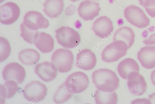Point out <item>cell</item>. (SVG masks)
<instances>
[{"mask_svg":"<svg viewBox=\"0 0 155 104\" xmlns=\"http://www.w3.org/2000/svg\"><path fill=\"white\" fill-rule=\"evenodd\" d=\"M92 81L100 90L111 92L118 87L120 80L116 73L107 69L101 68L94 71L92 75Z\"/></svg>","mask_w":155,"mask_h":104,"instance_id":"obj_1","label":"cell"},{"mask_svg":"<svg viewBox=\"0 0 155 104\" xmlns=\"http://www.w3.org/2000/svg\"><path fill=\"white\" fill-rule=\"evenodd\" d=\"M58 43L64 48L71 49L77 46L81 39L79 33L68 26H62L55 30Z\"/></svg>","mask_w":155,"mask_h":104,"instance_id":"obj_2","label":"cell"},{"mask_svg":"<svg viewBox=\"0 0 155 104\" xmlns=\"http://www.w3.org/2000/svg\"><path fill=\"white\" fill-rule=\"evenodd\" d=\"M74 58L73 54L70 50L60 48L56 49L53 53L51 61L58 72L65 73L71 69Z\"/></svg>","mask_w":155,"mask_h":104,"instance_id":"obj_3","label":"cell"},{"mask_svg":"<svg viewBox=\"0 0 155 104\" xmlns=\"http://www.w3.org/2000/svg\"><path fill=\"white\" fill-rule=\"evenodd\" d=\"M126 43L123 41H114L107 45L101 53L102 60L107 62L117 61L127 54L128 49Z\"/></svg>","mask_w":155,"mask_h":104,"instance_id":"obj_4","label":"cell"},{"mask_svg":"<svg viewBox=\"0 0 155 104\" xmlns=\"http://www.w3.org/2000/svg\"><path fill=\"white\" fill-rule=\"evenodd\" d=\"M124 15L127 20L136 27L145 28L150 24V19L143 10L136 5L127 6L124 11Z\"/></svg>","mask_w":155,"mask_h":104,"instance_id":"obj_5","label":"cell"},{"mask_svg":"<svg viewBox=\"0 0 155 104\" xmlns=\"http://www.w3.org/2000/svg\"><path fill=\"white\" fill-rule=\"evenodd\" d=\"M67 89L72 93H78L84 91L89 85L88 76L84 72L78 71L69 75L64 83Z\"/></svg>","mask_w":155,"mask_h":104,"instance_id":"obj_6","label":"cell"},{"mask_svg":"<svg viewBox=\"0 0 155 104\" xmlns=\"http://www.w3.org/2000/svg\"><path fill=\"white\" fill-rule=\"evenodd\" d=\"M47 91L45 85L38 81H33L26 85L23 92L24 97L28 101L38 102L45 98Z\"/></svg>","mask_w":155,"mask_h":104,"instance_id":"obj_7","label":"cell"},{"mask_svg":"<svg viewBox=\"0 0 155 104\" xmlns=\"http://www.w3.org/2000/svg\"><path fill=\"white\" fill-rule=\"evenodd\" d=\"M0 22L5 25H11L18 18L20 13L18 6L15 3L7 2L0 7Z\"/></svg>","mask_w":155,"mask_h":104,"instance_id":"obj_8","label":"cell"},{"mask_svg":"<svg viewBox=\"0 0 155 104\" xmlns=\"http://www.w3.org/2000/svg\"><path fill=\"white\" fill-rule=\"evenodd\" d=\"M23 22L28 28L34 30L47 28L49 25L46 18L41 13L35 11H29L25 14Z\"/></svg>","mask_w":155,"mask_h":104,"instance_id":"obj_9","label":"cell"},{"mask_svg":"<svg viewBox=\"0 0 155 104\" xmlns=\"http://www.w3.org/2000/svg\"><path fill=\"white\" fill-rule=\"evenodd\" d=\"M2 76L5 81L13 80L18 84H21L25 80L26 72L24 68L19 63L13 62L8 64L4 67Z\"/></svg>","mask_w":155,"mask_h":104,"instance_id":"obj_10","label":"cell"},{"mask_svg":"<svg viewBox=\"0 0 155 104\" xmlns=\"http://www.w3.org/2000/svg\"><path fill=\"white\" fill-rule=\"evenodd\" d=\"M127 85L131 93L135 96H140L145 92L147 86L144 77L138 72L130 73L127 79Z\"/></svg>","mask_w":155,"mask_h":104,"instance_id":"obj_11","label":"cell"},{"mask_svg":"<svg viewBox=\"0 0 155 104\" xmlns=\"http://www.w3.org/2000/svg\"><path fill=\"white\" fill-rule=\"evenodd\" d=\"M101 10L98 2L85 0L80 4L78 12L79 16L84 20H92L98 15Z\"/></svg>","mask_w":155,"mask_h":104,"instance_id":"obj_12","label":"cell"},{"mask_svg":"<svg viewBox=\"0 0 155 104\" xmlns=\"http://www.w3.org/2000/svg\"><path fill=\"white\" fill-rule=\"evenodd\" d=\"M96 63L95 54L91 49H85L77 54L75 64L80 69L90 70L94 68Z\"/></svg>","mask_w":155,"mask_h":104,"instance_id":"obj_13","label":"cell"},{"mask_svg":"<svg viewBox=\"0 0 155 104\" xmlns=\"http://www.w3.org/2000/svg\"><path fill=\"white\" fill-rule=\"evenodd\" d=\"M92 29L97 36L101 38H107L114 30L113 22L107 16H101L94 22Z\"/></svg>","mask_w":155,"mask_h":104,"instance_id":"obj_14","label":"cell"},{"mask_svg":"<svg viewBox=\"0 0 155 104\" xmlns=\"http://www.w3.org/2000/svg\"><path fill=\"white\" fill-rule=\"evenodd\" d=\"M57 69L52 62L45 61L37 64L35 69V74L42 80L48 82L57 76Z\"/></svg>","mask_w":155,"mask_h":104,"instance_id":"obj_15","label":"cell"},{"mask_svg":"<svg viewBox=\"0 0 155 104\" xmlns=\"http://www.w3.org/2000/svg\"><path fill=\"white\" fill-rule=\"evenodd\" d=\"M137 57L144 68H155V46L147 45L142 47L137 53Z\"/></svg>","mask_w":155,"mask_h":104,"instance_id":"obj_16","label":"cell"},{"mask_svg":"<svg viewBox=\"0 0 155 104\" xmlns=\"http://www.w3.org/2000/svg\"><path fill=\"white\" fill-rule=\"evenodd\" d=\"M43 11L49 17H59L62 13L64 6L63 0H45L44 4Z\"/></svg>","mask_w":155,"mask_h":104,"instance_id":"obj_17","label":"cell"},{"mask_svg":"<svg viewBox=\"0 0 155 104\" xmlns=\"http://www.w3.org/2000/svg\"><path fill=\"white\" fill-rule=\"evenodd\" d=\"M36 47L42 52H51L54 48V40L49 34L44 32H39L34 42Z\"/></svg>","mask_w":155,"mask_h":104,"instance_id":"obj_18","label":"cell"},{"mask_svg":"<svg viewBox=\"0 0 155 104\" xmlns=\"http://www.w3.org/2000/svg\"><path fill=\"white\" fill-rule=\"evenodd\" d=\"M139 66L134 59L127 58L119 63L117 68L118 72L120 76L124 79H127L129 74L133 71L138 72Z\"/></svg>","mask_w":155,"mask_h":104,"instance_id":"obj_19","label":"cell"},{"mask_svg":"<svg viewBox=\"0 0 155 104\" xmlns=\"http://www.w3.org/2000/svg\"><path fill=\"white\" fill-rule=\"evenodd\" d=\"M135 38V34L133 30L130 27L124 26L117 29L114 32L113 41L121 40L127 44L128 49L133 45Z\"/></svg>","mask_w":155,"mask_h":104,"instance_id":"obj_20","label":"cell"},{"mask_svg":"<svg viewBox=\"0 0 155 104\" xmlns=\"http://www.w3.org/2000/svg\"><path fill=\"white\" fill-rule=\"evenodd\" d=\"M40 56L38 52L32 49H27L22 50L18 55V59L23 64L31 65L36 63L40 60Z\"/></svg>","mask_w":155,"mask_h":104,"instance_id":"obj_21","label":"cell"},{"mask_svg":"<svg viewBox=\"0 0 155 104\" xmlns=\"http://www.w3.org/2000/svg\"><path fill=\"white\" fill-rule=\"evenodd\" d=\"M94 99L97 104H116L117 96L115 92H104L97 89L94 94Z\"/></svg>","mask_w":155,"mask_h":104,"instance_id":"obj_22","label":"cell"},{"mask_svg":"<svg viewBox=\"0 0 155 104\" xmlns=\"http://www.w3.org/2000/svg\"><path fill=\"white\" fill-rule=\"evenodd\" d=\"M18 89L17 82L13 80L6 81L0 86L1 100H4L6 99L12 98L16 93Z\"/></svg>","mask_w":155,"mask_h":104,"instance_id":"obj_23","label":"cell"},{"mask_svg":"<svg viewBox=\"0 0 155 104\" xmlns=\"http://www.w3.org/2000/svg\"><path fill=\"white\" fill-rule=\"evenodd\" d=\"M20 29V35L25 41L31 44L34 43L39 34L37 30L29 29L25 25L23 22L21 24Z\"/></svg>","mask_w":155,"mask_h":104,"instance_id":"obj_24","label":"cell"},{"mask_svg":"<svg viewBox=\"0 0 155 104\" xmlns=\"http://www.w3.org/2000/svg\"><path fill=\"white\" fill-rule=\"evenodd\" d=\"M72 96V93L67 89L63 83L56 92L53 97V100L56 104L62 103L68 100Z\"/></svg>","mask_w":155,"mask_h":104,"instance_id":"obj_25","label":"cell"},{"mask_svg":"<svg viewBox=\"0 0 155 104\" xmlns=\"http://www.w3.org/2000/svg\"><path fill=\"white\" fill-rule=\"evenodd\" d=\"M0 56L1 62L5 61L9 56L11 47L9 41L4 37H0Z\"/></svg>","mask_w":155,"mask_h":104,"instance_id":"obj_26","label":"cell"},{"mask_svg":"<svg viewBox=\"0 0 155 104\" xmlns=\"http://www.w3.org/2000/svg\"><path fill=\"white\" fill-rule=\"evenodd\" d=\"M147 13L152 17H155V0H138Z\"/></svg>","mask_w":155,"mask_h":104,"instance_id":"obj_27","label":"cell"},{"mask_svg":"<svg viewBox=\"0 0 155 104\" xmlns=\"http://www.w3.org/2000/svg\"><path fill=\"white\" fill-rule=\"evenodd\" d=\"M143 42L146 45H155V33L151 35L148 38L144 40Z\"/></svg>","mask_w":155,"mask_h":104,"instance_id":"obj_28","label":"cell"},{"mask_svg":"<svg viewBox=\"0 0 155 104\" xmlns=\"http://www.w3.org/2000/svg\"><path fill=\"white\" fill-rule=\"evenodd\" d=\"M146 102L147 104H151L150 102L149 99L145 98L142 99H137L133 101L132 103H138L139 102Z\"/></svg>","mask_w":155,"mask_h":104,"instance_id":"obj_29","label":"cell"},{"mask_svg":"<svg viewBox=\"0 0 155 104\" xmlns=\"http://www.w3.org/2000/svg\"><path fill=\"white\" fill-rule=\"evenodd\" d=\"M148 99L151 104H155V92L150 95L148 97Z\"/></svg>","mask_w":155,"mask_h":104,"instance_id":"obj_30","label":"cell"},{"mask_svg":"<svg viewBox=\"0 0 155 104\" xmlns=\"http://www.w3.org/2000/svg\"><path fill=\"white\" fill-rule=\"evenodd\" d=\"M150 79L153 84L155 86V69L153 70L151 73Z\"/></svg>","mask_w":155,"mask_h":104,"instance_id":"obj_31","label":"cell"},{"mask_svg":"<svg viewBox=\"0 0 155 104\" xmlns=\"http://www.w3.org/2000/svg\"><path fill=\"white\" fill-rule=\"evenodd\" d=\"M70 0L72 2H75L76 1H78L79 0Z\"/></svg>","mask_w":155,"mask_h":104,"instance_id":"obj_32","label":"cell"},{"mask_svg":"<svg viewBox=\"0 0 155 104\" xmlns=\"http://www.w3.org/2000/svg\"></svg>","mask_w":155,"mask_h":104,"instance_id":"obj_33","label":"cell"}]
</instances>
